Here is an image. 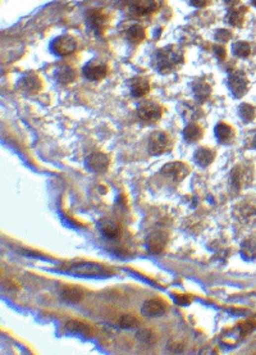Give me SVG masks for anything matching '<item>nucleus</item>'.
Returning <instances> with one entry per match:
<instances>
[{
    "label": "nucleus",
    "instance_id": "9d476101",
    "mask_svg": "<svg viewBox=\"0 0 256 355\" xmlns=\"http://www.w3.org/2000/svg\"><path fill=\"white\" fill-rule=\"evenodd\" d=\"M168 244V234L165 231H153L146 238V246L152 254H159L165 249Z\"/></svg>",
    "mask_w": 256,
    "mask_h": 355
},
{
    "label": "nucleus",
    "instance_id": "412c9836",
    "mask_svg": "<svg viewBox=\"0 0 256 355\" xmlns=\"http://www.w3.org/2000/svg\"><path fill=\"white\" fill-rule=\"evenodd\" d=\"M195 162L201 166V167H207L210 164L213 163L214 158H215V153L214 150L209 148H200L195 152Z\"/></svg>",
    "mask_w": 256,
    "mask_h": 355
},
{
    "label": "nucleus",
    "instance_id": "a878e982",
    "mask_svg": "<svg viewBox=\"0 0 256 355\" xmlns=\"http://www.w3.org/2000/svg\"><path fill=\"white\" fill-rule=\"evenodd\" d=\"M183 137L187 142H196L203 137V128L196 123H188L183 130Z\"/></svg>",
    "mask_w": 256,
    "mask_h": 355
},
{
    "label": "nucleus",
    "instance_id": "4be33fe9",
    "mask_svg": "<svg viewBox=\"0 0 256 355\" xmlns=\"http://www.w3.org/2000/svg\"><path fill=\"white\" fill-rule=\"evenodd\" d=\"M65 331L72 332V334H77L81 336H90L91 335V330L84 322L77 321V319H71L65 323Z\"/></svg>",
    "mask_w": 256,
    "mask_h": 355
},
{
    "label": "nucleus",
    "instance_id": "ddd939ff",
    "mask_svg": "<svg viewBox=\"0 0 256 355\" xmlns=\"http://www.w3.org/2000/svg\"><path fill=\"white\" fill-rule=\"evenodd\" d=\"M250 168H245L244 166H237L229 175V183L236 191H240L246 183L250 182Z\"/></svg>",
    "mask_w": 256,
    "mask_h": 355
},
{
    "label": "nucleus",
    "instance_id": "a211bd4d",
    "mask_svg": "<svg viewBox=\"0 0 256 355\" xmlns=\"http://www.w3.org/2000/svg\"><path fill=\"white\" fill-rule=\"evenodd\" d=\"M98 229L100 230L102 235L106 238H110V240H115L120 236V229L119 226L114 222L113 220H109V218H102L98 222Z\"/></svg>",
    "mask_w": 256,
    "mask_h": 355
},
{
    "label": "nucleus",
    "instance_id": "c9c22d12",
    "mask_svg": "<svg viewBox=\"0 0 256 355\" xmlns=\"http://www.w3.org/2000/svg\"><path fill=\"white\" fill-rule=\"evenodd\" d=\"M188 1L192 6H196V8H204L211 3V0H188Z\"/></svg>",
    "mask_w": 256,
    "mask_h": 355
},
{
    "label": "nucleus",
    "instance_id": "2eb2a0df",
    "mask_svg": "<svg viewBox=\"0 0 256 355\" xmlns=\"http://www.w3.org/2000/svg\"><path fill=\"white\" fill-rule=\"evenodd\" d=\"M165 312H167V305L159 299L146 300L145 303L142 304L141 313L145 317H160Z\"/></svg>",
    "mask_w": 256,
    "mask_h": 355
},
{
    "label": "nucleus",
    "instance_id": "4c0bfd02",
    "mask_svg": "<svg viewBox=\"0 0 256 355\" xmlns=\"http://www.w3.org/2000/svg\"><path fill=\"white\" fill-rule=\"evenodd\" d=\"M225 3L229 4V5H236V4L240 3V0H224Z\"/></svg>",
    "mask_w": 256,
    "mask_h": 355
},
{
    "label": "nucleus",
    "instance_id": "4468645a",
    "mask_svg": "<svg viewBox=\"0 0 256 355\" xmlns=\"http://www.w3.org/2000/svg\"><path fill=\"white\" fill-rule=\"evenodd\" d=\"M110 159L104 153H93L86 159V167L96 173H102L109 168Z\"/></svg>",
    "mask_w": 256,
    "mask_h": 355
},
{
    "label": "nucleus",
    "instance_id": "2f4dec72",
    "mask_svg": "<svg viewBox=\"0 0 256 355\" xmlns=\"http://www.w3.org/2000/svg\"><path fill=\"white\" fill-rule=\"evenodd\" d=\"M136 339L139 340L140 343L153 345L156 341V335L152 330H149V328H141V330L137 331Z\"/></svg>",
    "mask_w": 256,
    "mask_h": 355
},
{
    "label": "nucleus",
    "instance_id": "ea45409f",
    "mask_svg": "<svg viewBox=\"0 0 256 355\" xmlns=\"http://www.w3.org/2000/svg\"><path fill=\"white\" fill-rule=\"evenodd\" d=\"M251 3H253V5L256 6V0H251Z\"/></svg>",
    "mask_w": 256,
    "mask_h": 355
},
{
    "label": "nucleus",
    "instance_id": "e433bc0d",
    "mask_svg": "<svg viewBox=\"0 0 256 355\" xmlns=\"http://www.w3.org/2000/svg\"><path fill=\"white\" fill-rule=\"evenodd\" d=\"M174 300H176V303L179 304V305H188V304L191 303V299H190V297L182 296V295H181V296H176Z\"/></svg>",
    "mask_w": 256,
    "mask_h": 355
},
{
    "label": "nucleus",
    "instance_id": "f257e3e1",
    "mask_svg": "<svg viewBox=\"0 0 256 355\" xmlns=\"http://www.w3.org/2000/svg\"><path fill=\"white\" fill-rule=\"evenodd\" d=\"M154 62L156 64L157 71H160L161 73H168V72L173 71L177 65L185 62V56H183L182 50L177 49L174 45H170V47L157 50Z\"/></svg>",
    "mask_w": 256,
    "mask_h": 355
},
{
    "label": "nucleus",
    "instance_id": "f3484780",
    "mask_svg": "<svg viewBox=\"0 0 256 355\" xmlns=\"http://www.w3.org/2000/svg\"><path fill=\"white\" fill-rule=\"evenodd\" d=\"M130 91L135 98H142L150 91V82L148 78L142 77V76H136V77L131 78L130 82Z\"/></svg>",
    "mask_w": 256,
    "mask_h": 355
},
{
    "label": "nucleus",
    "instance_id": "aec40b11",
    "mask_svg": "<svg viewBox=\"0 0 256 355\" xmlns=\"http://www.w3.org/2000/svg\"><path fill=\"white\" fill-rule=\"evenodd\" d=\"M77 77V72L74 69L73 67L68 64H64V65H60L55 69V78L58 82L63 85H68L72 84L74 80Z\"/></svg>",
    "mask_w": 256,
    "mask_h": 355
},
{
    "label": "nucleus",
    "instance_id": "f704fd0d",
    "mask_svg": "<svg viewBox=\"0 0 256 355\" xmlns=\"http://www.w3.org/2000/svg\"><path fill=\"white\" fill-rule=\"evenodd\" d=\"M214 53H215L216 58L219 60H224L225 57H227V50L223 45H214Z\"/></svg>",
    "mask_w": 256,
    "mask_h": 355
},
{
    "label": "nucleus",
    "instance_id": "393cba45",
    "mask_svg": "<svg viewBox=\"0 0 256 355\" xmlns=\"http://www.w3.org/2000/svg\"><path fill=\"white\" fill-rule=\"evenodd\" d=\"M214 132H215L218 141L223 142V144H227L233 139V128L227 123H223V122H219L216 124Z\"/></svg>",
    "mask_w": 256,
    "mask_h": 355
},
{
    "label": "nucleus",
    "instance_id": "6e6552de",
    "mask_svg": "<svg viewBox=\"0 0 256 355\" xmlns=\"http://www.w3.org/2000/svg\"><path fill=\"white\" fill-rule=\"evenodd\" d=\"M170 148V137L163 131H154L149 137V153L153 155L161 154Z\"/></svg>",
    "mask_w": 256,
    "mask_h": 355
},
{
    "label": "nucleus",
    "instance_id": "1a4fd4ad",
    "mask_svg": "<svg viewBox=\"0 0 256 355\" xmlns=\"http://www.w3.org/2000/svg\"><path fill=\"white\" fill-rule=\"evenodd\" d=\"M160 173L163 176L174 181V182H181L190 173V168H188L187 164L182 163V162H172V163L165 164L161 168Z\"/></svg>",
    "mask_w": 256,
    "mask_h": 355
},
{
    "label": "nucleus",
    "instance_id": "423d86ee",
    "mask_svg": "<svg viewBox=\"0 0 256 355\" xmlns=\"http://www.w3.org/2000/svg\"><path fill=\"white\" fill-rule=\"evenodd\" d=\"M163 109L157 103L146 100L137 107V117L145 122H156L161 118Z\"/></svg>",
    "mask_w": 256,
    "mask_h": 355
},
{
    "label": "nucleus",
    "instance_id": "72a5a7b5",
    "mask_svg": "<svg viewBox=\"0 0 256 355\" xmlns=\"http://www.w3.org/2000/svg\"><path fill=\"white\" fill-rule=\"evenodd\" d=\"M214 37L218 43H228L232 39V32L229 30H225V28H220V30H216Z\"/></svg>",
    "mask_w": 256,
    "mask_h": 355
},
{
    "label": "nucleus",
    "instance_id": "f03ea898",
    "mask_svg": "<svg viewBox=\"0 0 256 355\" xmlns=\"http://www.w3.org/2000/svg\"><path fill=\"white\" fill-rule=\"evenodd\" d=\"M50 50L58 57L71 56L77 50V40L69 34L60 35L51 41Z\"/></svg>",
    "mask_w": 256,
    "mask_h": 355
},
{
    "label": "nucleus",
    "instance_id": "c756f323",
    "mask_svg": "<svg viewBox=\"0 0 256 355\" xmlns=\"http://www.w3.org/2000/svg\"><path fill=\"white\" fill-rule=\"evenodd\" d=\"M232 52L233 54L240 58H246V57L250 56L251 53V47L250 44L247 41H237L232 45Z\"/></svg>",
    "mask_w": 256,
    "mask_h": 355
},
{
    "label": "nucleus",
    "instance_id": "7c9ffc66",
    "mask_svg": "<svg viewBox=\"0 0 256 355\" xmlns=\"http://www.w3.org/2000/svg\"><path fill=\"white\" fill-rule=\"evenodd\" d=\"M238 115L244 122H251L255 118V108L249 103H244L238 108Z\"/></svg>",
    "mask_w": 256,
    "mask_h": 355
},
{
    "label": "nucleus",
    "instance_id": "5701e85b",
    "mask_svg": "<svg viewBox=\"0 0 256 355\" xmlns=\"http://www.w3.org/2000/svg\"><path fill=\"white\" fill-rule=\"evenodd\" d=\"M84 291L81 290L80 288H65L64 290L60 293V299L67 303H80L81 300L84 299Z\"/></svg>",
    "mask_w": 256,
    "mask_h": 355
},
{
    "label": "nucleus",
    "instance_id": "dca6fc26",
    "mask_svg": "<svg viewBox=\"0 0 256 355\" xmlns=\"http://www.w3.org/2000/svg\"><path fill=\"white\" fill-rule=\"evenodd\" d=\"M18 87L25 93L36 94L43 87V82L37 74H26L18 81Z\"/></svg>",
    "mask_w": 256,
    "mask_h": 355
},
{
    "label": "nucleus",
    "instance_id": "6ab92c4d",
    "mask_svg": "<svg viewBox=\"0 0 256 355\" xmlns=\"http://www.w3.org/2000/svg\"><path fill=\"white\" fill-rule=\"evenodd\" d=\"M192 91H194L195 98L199 103H205L211 95V86L204 78H199L192 85Z\"/></svg>",
    "mask_w": 256,
    "mask_h": 355
},
{
    "label": "nucleus",
    "instance_id": "473e14b6",
    "mask_svg": "<svg viewBox=\"0 0 256 355\" xmlns=\"http://www.w3.org/2000/svg\"><path fill=\"white\" fill-rule=\"evenodd\" d=\"M140 326V322L136 317H133L131 314L122 315L119 319V327L130 330V328H137Z\"/></svg>",
    "mask_w": 256,
    "mask_h": 355
},
{
    "label": "nucleus",
    "instance_id": "bb28decb",
    "mask_svg": "<svg viewBox=\"0 0 256 355\" xmlns=\"http://www.w3.org/2000/svg\"><path fill=\"white\" fill-rule=\"evenodd\" d=\"M181 113H182L183 119L187 120V122H194V120L199 119L200 118V109L196 107L195 104H191V103H186V104L182 105V109H181Z\"/></svg>",
    "mask_w": 256,
    "mask_h": 355
},
{
    "label": "nucleus",
    "instance_id": "9b49d317",
    "mask_svg": "<svg viewBox=\"0 0 256 355\" xmlns=\"http://www.w3.org/2000/svg\"><path fill=\"white\" fill-rule=\"evenodd\" d=\"M160 6L159 0H135L130 5V13L133 16L142 17L156 12Z\"/></svg>",
    "mask_w": 256,
    "mask_h": 355
},
{
    "label": "nucleus",
    "instance_id": "58836bf2",
    "mask_svg": "<svg viewBox=\"0 0 256 355\" xmlns=\"http://www.w3.org/2000/svg\"><path fill=\"white\" fill-rule=\"evenodd\" d=\"M251 146L256 149V132L253 135V139H251Z\"/></svg>",
    "mask_w": 256,
    "mask_h": 355
},
{
    "label": "nucleus",
    "instance_id": "20e7f679",
    "mask_svg": "<svg viewBox=\"0 0 256 355\" xmlns=\"http://www.w3.org/2000/svg\"><path fill=\"white\" fill-rule=\"evenodd\" d=\"M86 26L96 35H102L109 26V16L102 9L89 10L86 14Z\"/></svg>",
    "mask_w": 256,
    "mask_h": 355
},
{
    "label": "nucleus",
    "instance_id": "cd10ccee",
    "mask_svg": "<svg viewBox=\"0 0 256 355\" xmlns=\"http://www.w3.org/2000/svg\"><path fill=\"white\" fill-rule=\"evenodd\" d=\"M241 254L247 260L256 259V240L254 238L245 240L241 245Z\"/></svg>",
    "mask_w": 256,
    "mask_h": 355
},
{
    "label": "nucleus",
    "instance_id": "39448f33",
    "mask_svg": "<svg viewBox=\"0 0 256 355\" xmlns=\"http://www.w3.org/2000/svg\"><path fill=\"white\" fill-rule=\"evenodd\" d=\"M68 271L77 276H86V277H102L108 275V271L98 263L93 262H78L68 267Z\"/></svg>",
    "mask_w": 256,
    "mask_h": 355
},
{
    "label": "nucleus",
    "instance_id": "7ed1b4c3",
    "mask_svg": "<svg viewBox=\"0 0 256 355\" xmlns=\"http://www.w3.org/2000/svg\"><path fill=\"white\" fill-rule=\"evenodd\" d=\"M235 216L240 222L247 225L256 223V199L247 198L237 204L235 208Z\"/></svg>",
    "mask_w": 256,
    "mask_h": 355
},
{
    "label": "nucleus",
    "instance_id": "b1692460",
    "mask_svg": "<svg viewBox=\"0 0 256 355\" xmlns=\"http://www.w3.org/2000/svg\"><path fill=\"white\" fill-rule=\"evenodd\" d=\"M126 37L130 43L140 44L141 41L145 40L146 37L145 28L142 27L141 25H132L131 27H128V30L126 31Z\"/></svg>",
    "mask_w": 256,
    "mask_h": 355
},
{
    "label": "nucleus",
    "instance_id": "c85d7f7f",
    "mask_svg": "<svg viewBox=\"0 0 256 355\" xmlns=\"http://www.w3.org/2000/svg\"><path fill=\"white\" fill-rule=\"evenodd\" d=\"M244 13L245 12H241V9H231L225 16V21L231 26L241 27L244 23Z\"/></svg>",
    "mask_w": 256,
    "mask_h": 355
},
{
    "label": "nucleus",
    "instance_id": "0eeeda50",
    "mask_svg": "<svg viewBox=\"0 0 256 355\" xmlns=\"http://www.w3.org/2000/svg\"><path fill=\"white\" fill-rule=\"evenodd\" d=\"M228 87L235 98H242L249 91V80L241 71H233L228 76Z\"/></svg>",
    "mask_w": 256,
    "mask_h": 355
},
{
    "label": "nucleus",
    "instance_id": "f8f14e48",
    "mask_svg": "<svg viewBox=\"0 0 256 355\" xmlns=\"http://www.w3.org/2000/svg\"><path fill=\"white\" fill-rule=\"evenodd\" d=\"M84 76L90 81H100L108 74V65L100 60H91L82 69Z\"/></svg>",
    "mask_w": 256,
    "mask_h": 355
}]
</instances>
